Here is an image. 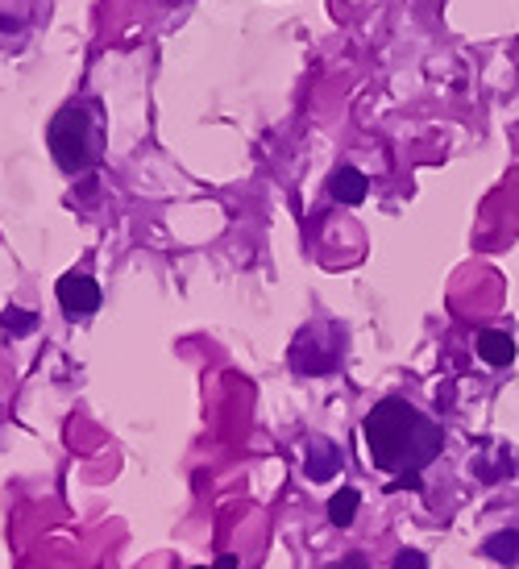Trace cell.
<instances>
[{
  "mask_svg": "<svg viewBox=\"0 0 519 569\" xmlns=\"http://www.w3.org/2000/svg\"><path fill=\"white\" fill-rule=\"evenodd\" d=\"M362 437L370 461L387 475H420L436 453L445 450V432L407 400H382L362 420Z\"/></svg>",
  "mask_w": 519,
  "mask_h": 569,
  "instance_id": "6da1fadb",
  "label": "cell"
},
{
  "mask_svg": "<svg viewBox=\"0 0 519 569\" xmlns=\"http://www.w3.org/2000/svg\"><path fill=\"white\" fill-rule=\"evenodd\" d=\"M50 154L59 170L67 175H88L104 159V109L100 100H72L63 104L47 129Z\"/></svg>",
  "mask_w": 519,
  "mask_h": 569,
  "instance_id": "7a4b0ae2",
  "label": "cell"
},
{
  "mask_svg": "<svg viewBox=\"0 0 519 569\" xmlns=\"http://www.w3.org/2000/svg\"><path fill=\"white\" fill-rule=\"evenodd\" d=\"M54 295H59V304H63V312H67L72 320H84V316H92V312L104 304L100 283H96L92 275H75V270L54 283Z\"/></svg>",
  "mask_w": 519,
  "mask_h": 569,
  "instance_id": "3957f363",
  "label": "cell"
},
{
  "mask_svg": "<svg viewBox=\"0 0 519 569\" xmlns=\"http://www.w3.org/2000/svg\"><path fill=\"white\" fill-rule=\"evenodd\" d=\"M337 357H341V345H329V350H325L316 329H304L300 341L291 345V366H295L300 375H329L332 366H337Z\"/></svg>",
  "mask_w": 519,
  "mask_h": 569,
  "instance_id": "277c9868",
  "label": "cell"
},
{
  "mask_svg": "<svg viewBox=\"0 0 519 569\" xmlns=\"http://www.w3.org/2000/svg\"><path fill=\"white\" fill-rule=\"evenodd\" d=\"M304 466L312 482H329V478L341 470V450H337L332 441H325V437H316V441H307Z\"/></svg>",
  "mask_w": 519,
  "mask_h": 569,
  "instance_id": "5b68a950",
  "label": "cell"
},
{
  "mask_svg": "<svg viewBox=\"0 0 519 569\" xmlns=\"http://www.w3.org/2000/svg\"><path fill=\"white\" fill-rule=\"evenodd\" d=\"M366 191H370V184H366V175L354 170V166H341V170H332L329 175L332 204H362V200H366Z\"/></svg>",
  "mask_w": 519,
  "mask_h": 569,
  "instance_id": "8992f818",
  "label": "cell"
},
{
  "mask_svg": "<svg viewBox=\"0 0 519 569\" xmlns=\"http://www.w3.org/2000/svg\"><path fill=\"white\" fill-rule=\"evenodd\" d=\"M478 357H482L486 366H511V362H516V341L503 329L478 332Z\"/></svg>",
  "mask_w": 519,
  "mask_h": 569,
  "instance_id": "52a82bcc",
  "label": "cell"
},
{
  "mask_svg": "<svg viewBox=\"0 0 519 569\" xmlns=\"http://www.w3.org/2000/svg\"><path fill=\"white\" fill-rule=\"evenodd\" d=\"M482 553H486L491 561H498V566H519V532H495V536L482 545Z\"/></svg>",
  "mask_w": 519,
  "mask_h": 569,
  "instance_id": "ba28073f",
  "label": "cell"
},
{
  "mask_svg": "<svg viewBox=\"0 0 519 569\" xmlns=\"http://www.w3.org/2000/svg\"><path fill=\"white\" fill-rule=\"evenodd\" d=\"M357 503H362V495H357L354 486H341V491L329 498V520L337 523V528H350L357 516Z\"/></svg>",
  "mask_w": 519,
  "mask_h": 569,
  "instance_id": "9c48e42d",
  "label": "cell"
},
{
  "mask_svg": "<svg viewBox=\"0 0 519 569\" xmlns=\"http://www.w3.org/2000/svg\"><path fill=\"white\" fill-rule=\"evenodd\" d=\"M34 329H38V316H34V312L13 308V304L0 312V332H4V337H13V341H17V337H29Z\"/></svg>",
  "mask_w": 519,
  "mask_h": 569,
  "instance_id": "30bf717a",
  "label": "cell"
},
{
  "mask_svg": "<svg viewBox=\"0 0 519 569\" xmlns=\"http://www.w3.org/2000/svg\"><path fill=\"white\" fill-rule=\"evenodd\" d=\"M391 569H428V557L425 553H416V548H403Z\"/></svg>",
  "mask_w": 519,
  "mask_h": 569,
  "instance_id": "8fae6325",
  "label": "cell"
},
{
  "mask_svg": "<svg viewBox=\"0 0 519 569\" xmlns=\"http://www.w3.org/2000/svg\"><path fill=\"white\" fill-rule=\"evenodd\" d=\"M387 491H420V475H400Z\"/></svg>",
  "mask_w": 519,
  "mask_h": 569,
  "instance_id": "7c38bea8",
  "label": "cell"
},
{
  "mask_svg": "<svg viewBox=\"0 0 519 569\" xmlns=\"http://www.w3.org/2000/svg\"><path fill=\"white\" fill-rule=\"evenodd\" d=\"M213 569H237V557H220Z\"/></svg>",
  "mask_w": 519,
  "mask_h": 569,
  "instance_id": "4fadbf2b",
  "label": "cell"
},
{
  "mask_svg": "<svg viewBox=\"0 0 519 569\" xmlns=\"http://www.w3.org/2000/svg\"><path fill=\"white\" fill-rule=\"evenodd\" d=\"M337 569H366L362 561H350V566H337Z\"/></svg>",
  "mask_w": 519,
  "mask_h": 569,
  "instance_id": "5bb4252c",
  "label": "cell"
},
{
  "mask_svg": "<svg viewBox=\"0 0 519 569\" xmlns=\"http://www.w3.org/2000/svg\"><path fill=\"white\" fill-rule=\"evenodd\" d=\"M195 569H204V566H195Z\"/></svg>",
  "mask_w": 519,
  "mask_h": 569,
  "instance_id": "9a60e30c",
  "label": "cell"
}]
</instances>
